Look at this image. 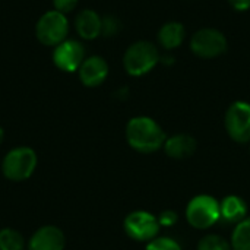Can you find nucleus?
I'll list each match as a JSON object with an SVG mask.
<instances>
[{
    "instance_id": "obj_1",
    "label": "nucleus",
    "mask_w": 250,
    "mask_h": 250,
    "mask_svg": "<svg viewBox=\"0 0 250 250\" xmlns=\"http://www.w3.org/2000/svg\"><path fill=\"white\" fill-rule=\"evenodd\" d=\"M125 135L129 146L141 154H154L163 149L167 139L161 125L149 116L132 117L126 125Z\"/></svg>"
},
{
    "instance_id": "obj_2",
    "label": "nucleus",
    "mask_w": 250,
    "mask_h": 250,
    "mask_svg": "<svg viewBox=\"0 0 250 250\" xmlns=\"http://www.w3.org/2000/svg\"><path fill=\"white\" fill-rule=\"evenodd\" d=\"M160 47L149 40H138L132 42L123 54L122 63L125 72L132 78L148 75L160 63Z\"/></svg>"
},
{
    "instance_id": "obj_3",
    "label": "nucleus",
    "mask_w": 250,
    "mask_h": 250,
    "mask_svg": "<svg viewBox=\"0 0 250 250\" xmlns=\"http://www.w3.org/2000/svg\"><path fill=\"white\" fill-rule=\"evenodd\" d=\"M185 217L195 230H208L220 223V201L207 193L196 195L188 202Z\"/></svg>"
},
{
    "instance_id": "obj_4",
    "label": "nucleus",
    "mask_w": 250,
    "mask_h": 250,
    "mask_svg": "<svg viewBox=\"0 0 250 250\" xmlns=\"http://www.w3.org/2000/svg\"><path fill=\"white\" fill-rule=\"evenodd\" d=\"M70 23L67 15L54 9L44 12L35 23V37L45 47H56L67 40Z\"/></svg>"
},
{
    "instance_id": "obj_5",
    "label": "nucleus",
    "mask_w": 250,
    "mask_h": 250,
    "mask_svg": "<svg viewBox=\"0 0 250 250\" xmlns=\"http://www.w3.org/2000/svg\"><path fill=\"white\" fill-rule=\"evenodd\" d=\"M190 51L202 60H212L221 57L229 48V40L223 31L217 28H201L195 31L189 40Z\"/></svg>"
},
{
    "instance_id": "obj_6",
    "label": "nucleus",
    "mask_w": 250,
    "mask_h": 250,
    "mask_svg": "<svg viewBox=\"0 0 250 250\" xmlns=\"http://www.w3.org/2000/svg\"><path fill=\"white\" fill-rule=\"evenodd\" d=\"M37 167V154L29 146H16L10 149L1 163L3 174L7 180L23 182L32 176Z\"/></svg>"
},
{
    "instance_id": "obj_7",
    "label": "nucleus",
    "mask_w": 250,
    "mask_h": 250,
    "mask_svg": "<svg viewBox=\"0 0 250 250\" xmlns=\"http://www.w3.org/2000/svg\"><path fill=\"white\" fill-rule=\"evenodd\" d=\"M224 127L229 138L240 145L250 142V103L239 100L229 105L224 114Z\"/></svg>"
},
{
    "instance_id": "obj_8",
    "label": "nucleus",
    "mask_w": 250,
    "mask_h": 250,
    "mask_svg": "<svg viewBox=\"0 0 250 250\" xmlns=\"http://www.w3.org/2000/svg\"><path fill=\"white\" fill-rule=\"evenodd\" d=\"M158 218L144 209L133 211L123 220V230L129 239L141 243H148L155 239L160 233Z\"/></svg>"
},
{
    "instance_id": "obj_9",
    "label": "nucleus",
    "mask_w": 250,
    "mask_h": 250,
    "mask_svg": "<svg viewBox=\"0 0 250 250\" xmlns=\"http://www.w3.org/2000/svg\"><path fill=\"white\" fill-rule=\"evenodd\" d=\"M86 59V50L82 41L67 38L53 48L51 60L53 64L66 73H75Z\"/></svg>"
},
{
    "instance_id": "obj_10",
    "label": "nucleus",
    "mask_w": 250,
    "mask_h": 250,
    "mask_svg": "<svg viewBox=\"0 0 250 250\" xmlns=\"http://www.w3.org/2000/svg\"><path fill=\"white\" fill-rule=\"evenodd\" d=\"M76 73L83 86L97 88L107 81L110 73V66L103 56L92 54V56H86V59L83 60V63L81 64Z\"/></svg>"
},
{
    "instance_id": "obj_11",
    "label": "nucleus",
    "mask_w": 250,
    "mask_h": 250,
    "mask_svg": "<svg viewBox=\"0 0 250 250\" xmlns=\"http://www.w3.org/2000/svg\"><path fill=\"white\" fill-rule=\"evenodd\" d=\"M64 234L56 226L40 227L28 242V250H64Z\"/></svg>"
},
{
    "instance_id": "obj_12",
    "label": "nucleus",
    "mask_w": 250,
    "mask_h": 250,
    "mask_svg": "<svg viewBox=\"0 0 250 250\" xmlns=\"http://www.w3.org/2000/svg\"><path fill=\"white\" fill-rule=\"evenodd\" d=\"M196 149H198V142L189 133H174L171 136H167L163 146L166 155L176 161H183L193 157Z\"/></svg>"
},
{
    "instance_id": "obj_13",
    "label": "nucleus",
    "mask_w": 250,
    "mask_h": 250,
    "mask_svg": "<svg viewBox=\"0 0 250 250\" xmlns=\"http://www.w3.org/2000/svg\"><path fill=\"white\" fill-rule=\"evenodd\" d=\"M249 217V207L239 195H229L220 201V223L227 226H237Z\"/></svg>"
},
{
    "instance_id": "obj_14",
    "label": "nucleus",
    "mask_w": 250,
    "mask_h": 250,
    "mask_svg": "<svg viewBox=\"0 0 250 250\" xmlns=\"http://www.w3.org/2000/svg\"><path fill=\"white\" fill-rule=\"evenodd\" d=\"M103 16L94 9H82L75 16V29L81 40L92 41L101 37Z\"/></svg>"
},
{
    "instance_id": "obj_15",
    "label": "nucleus",
    "mask_w": 250,
    "mask_h": 250,
    "mask_svg": "<svg viewBox=\"0 0 250 250\" xmlns=\"http://www.w3.org/2000/svg\"><path fill=\"white\" fill-rule=\"evenodd\" d=\"M186 38V28L179 21H168L163 23L157 32V42L158 47L167 53L177 50Z\"/></svg>"
},
{
    "instance_id": "obj_16",
    "label": "nucleus",
    "mask_w": 250,
    "mask_h": 250,
    "mask_svg": "<svg viewBox=\"0 0 250 250\" xmlns=\"http://www.w3.org/2000/svg\"><path fill=\"white\" fill-rule=\"evenodd\" d=\"M230 243L233 250H250V215L234 226Z\"/></svg>"
},
{
    "instance_id": "obj_17",
    "label": "nucleus",
    "mask_w": 250,
    "mask_h": 250,
    "mask_svg": "<svg viewBox=\"0 0 250 250\" xmlns=\"http://www.w3.org/2000/svg\"><path fill=\"white\" fill-rule=\"evenodd\" d=\"M23 236L10 227L0 230V250H23Z\"/></svg>"
},
{
    "instance_id": "obj_18",
    "label": "nucleus",
    "mask_w": 250,
    "mask_h": 250,
    "mask_svg": "<svg viewBox=\"0 0 250 250\" xmlns=\"http://www.w3.org/2000/svg\"><path fill=\"white\" fill-rule=\"evenodd\" d=\"M196 250H233L231 243L220 234H207L199 242Z\"/></svg>"
},
{
    "instance_id": "obj_19",
    "label": "nucleus",
    "mask_w": 250,
    "mask_h": 250,
    "mask_svg": "<svg viewBox=\"0 0 250 250\" xmlns=\"http://www.w3.org/2000/svg\"><path fill=\"white\" fill-rule=\"evenodd\" d=\"M145 250H183L182 245L168 236H157L151 242L146 243Z\"/></svg>"
},
{
    "instance_id": "obj_20",
    "label": "nucleus",
    "mask_w": 250,
    "mask_h": 250,
    "mask_svg": "<svg viewBox=\"0 0 250 250\" xmlns=\"http://www.w3.org/2000/svg\"><path fill=\"white\" fill-rule=\"evenodd\" d=\"M122 31V21L114 15H104L101 23V35L111 38Z\"/></svg>"
},
{
    "instance_id": "obj_21",
    "label": "nucleus",
    "mask_w": 250,
    "mask_h": 250,
    "mask_svg": "<svg viewBox=\"0 0 250 250\" xmlns=\"http://www.w3.org/2000/svg\"><path fill=\"white\" fill-rule=\"evenodd\" d=\"M157 218H158L160 227L170 229V227H174L179 223V214L174 209H164V211L160 212V215Z\"/></svg>"
},
{
    "instance_id": "obj_22",
    "label": "nucleus",
    "mask_w": 250,
    "mask_h": 250,
    "mask_svg": "<svg viewBox=\"0 0 250 250\" xmlns=\"http://www.w3.org/2000/svg\"><path fill=\"white\" fill-rule=\"evenodd\" d=\"M51 3H53L54 10L69 15L70 12H73L78 7L79 0H51Z\"/></svg>"
},
{
    "instance_id": "obj_23",
    "label": "nucleus",
    "mask_w": 250,
    "mask_h": 250,
    "mask_svg": "<svg viewBox=\"0 0 250 250\" xmlns=\"http://www.w3.org/2000/svg\"><path fill=\"white\" fill-rule=\"evenodd\" d=\"M227 3L236 12H248L250 9V0H227Z\"/></svg>"
},
{
    "instance_id": "obj_24",
    "label": "nucleus",
    "mask_w": 250,
    "mask_h": 250,
    "mask_svg": "<svg viewBox=\"0 0 250 250\" xmlns=\"http://www.w3.org/2000/svg\"><path fill=\"white\" fill-rule=\"evenodd\" d=\"M160 63H161V64H166V66H173V64L176 63V57H174L173 54L167 53V54L161 56V59H160Z\"/></svg>"
},
{
    "instance_id": "obj_25",
    "label": "nucleus",
    "mask_w": 250,
    "mask_h": 250,
    "mask_svg": "<svg viewBox=\"0 0 250 250\" xmlns=\"http://www.w3.org/2000/svg\"><path fill=\"white\" fill-rule=\"evenodd\" d=\"M116 97H117L119 100L125 101V100L129 97V88H127V86H123V88H120V89L116 92Z\"/></svg>"
},
{
    "instance_id": "obj_26",
    "label": "nucleus",
    "mask_w": 250,
    "mask_h": 250,
    "mask_svg": "<svg viewBox=\"0 0 250 250\" xmlns=\"http://www.w3.org/2000/svg\"><path fill=\"white\" fill-rule=\"evenodd\" d=\"M3 139H4V130H3V127L0 126V145H1V142H3Z\"/></svg>"
},
{
    "instance_id": "obj_27",
    "label": "nucleus",
    "mask_w": 250,
    "mask_h": 250,
    "mask_svg": "<svg viewBox=\"0 0 250 250\" xmlns=\"http://www.w3.org/2000/svg\"><path fill=\"white\" fill-rule=\"evenodd\" d=\"M249 151H250V142H249Z\"/></svg>"
}]
</instances>
